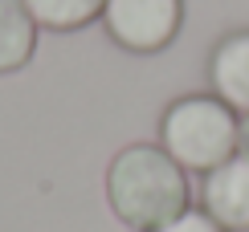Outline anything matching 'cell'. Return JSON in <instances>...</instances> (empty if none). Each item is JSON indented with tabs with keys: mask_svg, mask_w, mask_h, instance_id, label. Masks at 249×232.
<instances>
[{
	"mask_svg": "<svg viewBox=\"0 0 249 232\" xmlns=\"http://www.w3.org/2000/svg\"><path fill=\"white\" fill-rule=\"evenodd\" d=\"M107 199L110 212L127 228L155 232L192 208V187H188V171L163 147L135 143L110 159Z\"/></svg>",
	"mask_w": 249,
	"mask_h": 232,
	"instance_id": "cell-1",
	"label": "cell"
},
{
	"mask_svg": "<svg viewBox=\"0 0 249 232\" xmlns=\"http://www.w3.org/2000/svg\"><path fill=\"white\" fill-rule=\"evenodd\" d=\"M237 143H241V114L225 106L216 94L176 98L160 118V147L184 171L209 175L213 167L237 155Z\"/></svg>",
	"mask_w": 249,
	"mask_h": 232,
	"instance_id": "cell-2",
	"label": "cell"
},
{
	"mask_svg": "<svg viewBox=\"0 0 249 232\" xmlns=\"http://www.w3.org/2000/svg\"><path fill=\"white\" fill-rule=\"evenodd\" d=\"M107 33L131 53L168 49L184 25V0H107Z\"/></svg>",
	"mask_w": 249,
	"mask_h": 232,
	"instance_id": "cell-3",
	"label": "cell"
},
{
	"mask_svg": "<svg viewBox=\"0 0 249 232\" xmlns=\"http://www.w3.org/2000/svg\"><path fill=\"white\" fill-rule=\"evenodd\" d=\"M204 212L225 232H249V155L237 151L233 159L213 167L200 187Z\"/></svg>",
	"mask_w": 249,
	"mask_h": 232,
	"instance_id": "cell-4",
	"label": "cell"
},
{
	"mask_svg": "<svg viewBox=\"0 0 249 232\" xmlns=\"http://www.w3.org/2000/svg\"><path fill=\"white\" fill-rule=\"evenodd\" d=\"M209 86L241 118L249 114V29L216 41V49L209 53Z\"/></svg>",
	"mask_w": 249,
	"mask_h": 232,
	"instance_id": "cell-5",
	"label": "cell"
},
{
	"mask_svg": "<svg viewBox=\"0 0 249 232\" xmlns=\"http://www.w3.org/2000/svg\"><path fill=\"white\" fill-rule=\"evenodd\" d=\"M37 20L25 0H0V73L29 66L37 49Z\"/></svg>",
	"mask_w": 249,
	"mask_h": 232,
	"instance_id": "cell-6",
	"label": "cell"
},
{
	"mask_svg": "<svg viewBox=\"0 0 249 232\" xmlns=\"http://www.w3.org/2000/svg\"><path fill=\"white\" fill-rule=\"evenodd\" d=\"M29 13L41 29H53V33H70V29H82L90 20L102 17L107 0H25Z\"/></svg>",
	"mask_w": 249,
	"mask_h": 232,
	"instance_id": "cell-7",
	"label": "cell"
},
{
	"mask_svg": "<svg viewBox=\"0 0 249 232\" xmlns=\"http://www.w3.org/2000/svg\"><path fill=\"white\" fill-rule=\"evenodd\" d=\"M155 232H225V228L216 224L204 208H188L184 216H176L172 224H163V228H155Z\"/></svg>",
	"mask_w": 249,
	"mask_h": 232,
	"instance_id": "cell-8",
	"label": "cell"
},
{
	"mask_svg": "<svg viewBox=\"0 0 249 232\" xmlns=\"http://www.w3.org/2000/svg\"><path fill=\"white\" fill-rule=\"evenodd\" d=\"M237 151H241V155H249V114L241 118V143H237Z\"/></svg>",
	"mask_w": 249,
	"mask_h": 232,
	"instance_id": "cell-9",
	"label": "cell"
}]
</instances>
